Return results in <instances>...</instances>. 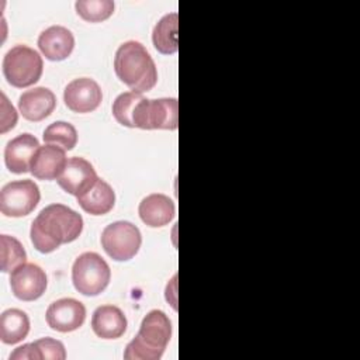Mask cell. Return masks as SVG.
Here are the masks:
<instances>
[{
  "label": "cell",
  "mask_w": 360,
  "mask_h": 360,
  "mask_svg": "<svg viewBox=\"0 0 360 360\" xmlns=\"http://www.w3.org/2000/svg\"><path fill=\"white\" fill-rule=\"evenodd\" d=\"M83 231V218L63 204H49L31 224V242L41 253H51L63 243L76 240Z\"/></svg>",
  "instance_id": "6da1fadb"
},
{
  "label": "cell",
  "mask_w": 360,
  "mask_h": 360,
  "mask_svg": "<svg viewBox=\"0 0 360 360\" xmlns=\"http://www.w3.org/2000/svg\"><path fill=\"white\" fill-rule=\"evenodd\" d=\"M114 70L131 91H149L158 82L156 65L146 48L138 41H127L118 46L114 58Z\"/></svg>",
  "instance_id": "7a4b0ae2"
},
{
  "label": "cell",
  "mask_w": 360,
  "mask_h": 360,
  "mask_svg": "<svg viewBox=\"0 0 360 360\" xmlns=\"http://www.w3.org/2000/svg\"><path fill=\"white\" fill-rule=\"evenodd\" d=\"M172 323L160 309L149 311L139 326L138 335L127 345L125 360H159L170 342Z\"/></svg>",
  "instance_id": "3957f363"
},
{
  "label": "cell",
  "mask_w": 360,
  "mask_h": 360,
  "mask_svg": "<svg viewBox=\"0 0 360 360\" xmlns=\"http://www.w3.org/2000/svg\"><path fill=\"white\" fill-rule=\"evenodd\" d=\"M179 125V103L174 97L146 98L141 97L134 108L129 128L169 129Z\"/></svg>",
  "instance_id": "277c9868"
},
{
  "label": "cell",
  "mask_w": 360,
  "mask_h": 360,
  "mask_svg": "<svg viewBox=\"0 0 360 360\" xmlns=\"http://www.w3.org/2000/svg\"><path fill=\"white\" fill-rule=\"evenodd\" d=\"M44 62L41 55L27 46L15 45L3 58V75L8 84L22 89L37 83L42 75Z\"/></svg>",
  "instance_id": "5b68a950"
},
{
  "label": "cell",
  "mask_w": 360,
  "mask_h": 360,
  "mask_svg": "<svg viewBox=\"0 0 360 360\" xmlns=\"http://www.w3.org/2000/svg\"><path fill=\"white\" fill-rule=\"evenodd\" d=\"M111 278L108 263L96 252L82 253L72 266V281L83 295L94 297L101 294Z\"/></svg>",
  "instance_id": "8992f818"
},
{
  "label": "cell",
  "mask_w": 360,
  "mask_h": 360,
  "mask_svg": "<svg viewBox=\"0 0 360 360\" xmlns=\"http://www.w3.org/2000/svg\"><path fill=\"white\" fill-rule=\"evenodd\" d=\"M141 243V231L129 221L112 222L107 225L101 233L103 249L117 262L131 260L139 252Z\"/></svg>",
  "instance_id": "52a82bcc"
},
{
  "label": "cell",
  "mask_w": 360,
  "mask_h": 360,
  "mask_svg": "<svg viewBox=\"0 0 360 360\" xmlns=\"http://www.w3.org/2000/svg\"><path fill=\"white\" fill-rule=\"evenodd\" d=\"M39 198V187L34 180H14L0 191V211L6 217H25L35 210Z\"/></svg>",
  "instance_id": "ba28073f"
},
{
  "label": "cell",
  "mask_w": 360,
  "mask_h": 360,
  "mask_svg": "<svg viewBox=\"0 0 360 360\" xmlns=\"http://www.w3.org/2000/svg\"><path fill=\"white\" fill-rule=\"evenodd\" d=\"M46 285V274L35 263H24L10 273L11 291L21 301L38 300L45 292Z\"/></svg>",
  "instance_id": "9c48e42d"
},
{
  "label": "cell",
  "mask_w": 360,
  "mask_h": 360,
  "mask_svg": "<svg viewBox=\"0 0 360 360\" xmlns=\"http://www.w3.org/2000/svg\"><path fill=\"white\" fill-rule=\"evenodd\" d=\"M103 100V93L98 83L90 77L73 79L63 91L66 107L79 114L94 111Z\"/></svg>",
  "instance_id": "30bf717a"
},
{
  "label": "cell",
  "mask_w": 360,
  "mask_h": 360,
  "mask_svg": "<svg viewBox=\"0 0 360 360\" xmlns=\"http://www.w3.org/2000/svg\"><path fill=\"white\" fill-rule=\"evenodd\" d=\"M51 329L66 333L79 329L86 319V307L75 298H60L53 301L45 314Z\"/></svg>",
  "instance_id": "8fae6325"
},
{
  "label": "cell",
  "mask_w": 360,
  "mask_h": 360,
  "mask_svg": "<svg viewBox=\"0 0 360 360\" xmlns=\"http://www.w3.org/2000/svg\"><path fill=\"white\" fill-rule=\"evenodd\" d=\"M66 163V150L58 145L46 143L35 150L30 162V172L39 180H55L62 174Z\"/></svg>",
  "instance_id": "7c38bea8"
},
{
  "label": "cell",
  "mask_w": 360,
  "mask_h": 360,
  "mask_svg": "<svg viewBox=\"0 0 360 360\" xmlns=\"http://www.w3.org/2000/svg\"><path fill=\"white\" fill-rule=\"evenodd\" d=\"M39 146L38 139L30 132L20 134L8 141L4 149V162L7 169L15 174L30 172V162Z\"/></svg>",
  "instance_id": "4fadbf2b"
},
{
  "label": "cell",
  "mask_w": 360,
  "mask_h": 360,
  "mask_svg": "<svg viewBox=\"0 0 360 360\" xmlns=\"http://www.w3.org/2000/svg\"><path fill=\"white\" fill-rule=\"evenodd\" d=\"M96 179H98L93 165L84 158L73 156L68 159L65 170L56 179L60 188L75 197L87 188Z\"/></svg>",
  "instance_id": "5bb4252c"
},
{
  "label": "cell",
  "mask_w": 360,
  "mask_h": 360,
  "mask_svg": "<svg viewBox=\"0 0 360 360\" xmlns=\"http://www.w3.org/2000/svg\"><path fill=\"white\" fill-rule=\"evenodd\" d=\"M56 107V97L46 87H34L25 90L18 98V110L28 121H42L52 114Z\"/></svg>",
  "instance_id": "9a60e30c"
},
{
  "label": "cell",
  "mask_w": 360,
  "mask_h": 360,
  "mask_svg": "<svg viewBox=\"0 0 360 360\" xmlns=\"http://www.w3.org/2000/svg\"><path fill=\"white\" fill-rule=\"evenodd\" d=\"M38 48L46 59L63 60L75 48V37L66 27L52 25L39 34Z\"/></svg>",
  "instance_id": "2e32d148"
},
{
  "label": "cell",
  "mask_w": 360,
  "mask_h": 360,
  "mask_svg": "<svg viewBox=\"0 0 360 360\" xmlns=\"http://www.w3.org/2000/svg\"><path fill=\"white\" fill-rule=\"evenodd\" d=\"M79 205L90 215L108 214L115 204L112 187L103 179H96L87 188L76 195Z\"/></svg>",
  "instance_id": "e0dca14e"
},
{
  "label": "cell",
  "mask_w": 360,
  "mask_h": 360,
  "mask_svg": "<svg viewBox=\"0 0 360 360\" xmlns=\"http://www.w3.org/2000/svg\"><path fill=\"white\" fill-rule=\"evenodd\" d=\"M138 214L145 225L150 228H160L174 218L176 207L173 200L166 194L153 193L139 202Z\"/></svg>",
  "instance_id": "ac0fdd59"
},
{
  "label": "cell",
  "mask_w": 360,
  "mask_h": 360,
  "mask_svg": "<svg viewBox=\"0 0 360 360\" xmlns=\"http://www.w3.org/2000/svg\"><path fill=\"white\" fill-rule=\"evenodd\" d=\"M128 322L124 312L115 305H101L91 316V329L101 339H118L127 330Z\"/></svg>",
  "instance_id": "d6986e66"
},
{
  "label": "cell",
  "mask_w": 360,
  "mask_h": 360,
  "mask_svg": "<svg viewBox=\"0 0 360 360\" xmlns=\"http://www.w3.org/2000/svg\"><path fill=\"white\" fill-rule=\"evenodd\" d=\"M65 345L52 338H42L14 349L10 360H65Z\"/></svg>",
  "instance_id": "ffe728a7"
},
{
  "label": "cell",
  "mask_w": 360,
  "mask_h": 360,
  "mask_svg": "<svg viewBox=\"0 0 360 360\" xmlns=\"http://www.w3.org/2000/svg\"><path fill=\"white\" fill-rule=\"evenodd\" d=\"M30 332L28 315L18 309L10 308L0 315V340L4 345H15L27 338Z\"/></svg>",
  "instance_id": "44dd1931"
},
{
  "label": "cell",
  "mask_w": 360,
  "mask_h": 360,
  "mask_svg": "<svg viewBox=\"0 0 360 360\" xmlns=\"http://www.w3.org/2000/svg\"><path fill=\"white\" fill-rule=\"evenodd\" d=\"M177 25H179L177 13H169L163 15L158 21V24L153 27L152 41L158 52L165 55H172L177 52L179 49Z\"/></svg>",
  "instance_id": "7402d4cb"
},
{
  "label": "cell",
  "mask_w": 360,
  "mask_h": 360,
  "mask_svg": "<svg viewBox=\"0 0 360 360\" xmlns=\"http://www.w3.org/2000/svg\"><path fill=\"white\" fill-rule=\"evenodd\" d=\"M0 245H1V271L3 273H11L18 266L24 264L27 260V253L22 246V243L10 235L3 233L0 236Z\"/></svg>",
  "instance_id": "603a6c76"
},
{
  "label": "cell",
  "mask_w": 360,
  "mask_h": 360,
  "mask_svg": "<svg viewBox=\"0 0 360 360\" xmlns=\"http://www.w3.org/2000/svg\"><path fill=\"white\" fill-rule=\"evenodd\" d=\"M42 138L46 143H53L65 150H72L77 143V131L66 121H55L45 128Z\"/></svg>",
  "instance_id": "cb8c5ba5"
},
{
  "label": "cell",
  "mask_w": 360,
  "mask_h": 360,
  "mask_svg": "<svg viewBox=\"0 0 360 360\" xmlns=\"http://www.w3.org/2000/svg\"><path fill=\"white\" fill-rule=\"evenodd\" d=\"M75 7L84 21L101 22L112 15L115 4L111 0H79Z\"/></svg>",
  "instance_id": "d4e9b609"
},
{
  "label": "cell",
  "mask_w": 360,
  "mask_h": 360,
  "mask_svg": "<svg viewBox=\"0 0 360 360\" xmlns=\"http://www.w3.org/2000/svg\"><path fill=\"white\" fill-rule=\"evenodd\" d=\"M142 97V93L125 91L121 93L112 103V115L124 127H131V117L138 100Z\"/></svg>",
  "instance_id": "484cf974"
},
{
  "label": "cell",
  "mask_w": 360,
  "mask_h": 360,
  "mask_svg": "<svg viewBox=\"0 0 360 360\" xmlns=\"http://www.w3.org/2000/svg\"><path fill=\"white\" fill-rule=\"evenodd\" d=\"M17 111L15 108L8 103L4 93H1V128L0 132L4 134L8 129H13L17 124Z\"/></svg>",
  "instance_id": "4316f807"
}]
</instances>
